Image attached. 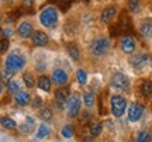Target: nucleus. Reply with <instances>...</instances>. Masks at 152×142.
I'll list each match as a JSON object with an SVG mask.
<instances>
[{
  "label": "nucleus",
  "mask_w": 152,
  "mask_h": 142,
  "mask_svg": "<svg viewBox=\"0 0 152 142\" xmlns=\"http://www.w3.org/2000/svg\"><path fill=\"white\" fill-rule=\"evenodd\" d=\"M110 48H111V41L107 37H99L90 44V52L97 58L104 56L110 51Z\"/></svg>",
  "instance_id": "obj_1"
},
{
  "label": "nucleus",
  "mask_w": 152,
  "mask_h": 142,
  "mask_svg": "<svg viewBox=\"0 0 152 142\" xmlns=\"http://www.w3.org/2000/svg\"><path fill=\"white\" fill-rule=\"evenodd\" d=\"M110 110L115 118H121L127 110V100L121 94H113L110 98Z\"/></svg>",
  "instance_id": "obj_2"
},
{
  "label": "nucleus",
  "mask_w": 152,
  "mask_h": 142,
  "mask_svg": "<svg viewBox=\"0 0 152 142\" xmlns=\"http://www.w3.org/2000/svg\"><path fill=\"white\" fill-rule=\"evenodd\" d=\"M58 20H59V14H58V10L55 7H47L39 13V23L47 28L55 27Z\"/></svg>",
  "instance_id": "obj_3"
},
{
  "label": "nucleus",
  "mask_w": 152,
  "mask_h": 142,
  "mask_svg": "<svg viewBox=\"0 0 152 142\" xmlns=\"http://www.w3.org/2000/svg\"><path fill=\"white\" fill-rule=\"evenodd\" d=\"M152 63V56L147 52H141V54H134L131 55L130 58V65L137 69V71H142Z\"/></svg>",
  "instance_id": "obj_4"
},
{
  "label": "nucleus",
  "mask_w": 152,
  "mask_h": 142,
  "mask_svg": "<svg viewBox=\"0 0 152 142\" xmlns=\"http://www.w3.org/2000/svg\"><path fill=\"white\" fill-rule=\"evenodd\" d=\"M24 65H26V59L18 54H10L6 58V62H4V68L9 72H11V73H16V72L21 71L24 68Z\"/></svg>",
  "instance_id": "obj_5"
},
{
  "label": "nucleus",
  "mask_w": 152,
  "mask_h": 142,
  "mask_svg": "<svg viewBox=\"0 0 152 142\" xmlns=\"http://www.w3.org/2000/svg\"><path fill=\"white\" fill-rule=\"evenodd\" d=\"M66 106H68V117L69 118H76L77 115L80 114L82 111V98L79 93L72 94L71 97L68 98L66 101Z\"/></svg>",
  "instance_id": "obj_6"
},
{
  "label": "nucleus",
  "mask_w": 152,
  "mask_h": 142,
  "mask_svg": "<svg viewBox=\"0 0 152 142\" xmlns=\"http://www.w3.org/2000/svg\"><path fill=\"white\" fill-rule=\"evenodd\" d=\"M110 83L117 90H128V87H130V79L123 72H115L110 79Z\"/></svg>",
  "instance_id": "obj_7"
},
{
  "label": "nucleus",
  "mask_w": 152,
  "mask_h": 142,
  "mask_svg": "<svg viewBox=\"0 0 152 142\" xmlns=\"http://www.w3.org/2000/svg\"><path fill=\"white\" fill-rule=\"evenodd\" d=\"M144 110H145V106L140 101H134L128 106V121L130 122H137V121L141 120L142 114H144Z\"/></svg>",
  "instance_id": "obj_8"
},
{
  "label": "nucleus",
  "mask_w": 152,
  "mask_h": 142,
  "mask_svg": "<svg viewBox=\"0 0 152 142\" xmlns=\"http://www.w3.org/2000/svg\"><path fill=\"white\" fill-rule=\"evenodd\" d=\"M51 82L54 83L55 86H65L69 82V75L65 69L62 68H56L52 71V75H51Z\"/></svg>",
  "instance_id": "obj_9"
},
{
  "label": "nucleus",
  "mask_w": 152,
  "mask_h": 142,
  "mask_svg": "<svg viewBox=\"0 0 152 142\" xmlns=\"http://www.w3.org/2000/svg\"><path fill=\"white\" fill-rule=\"evenodd\" d=\"M117 14H118V7H117V6H114V4L107 6V7L103 9V11H102L100 20H102L103 24H110V23L117 17Z\"/></svg>",
  "instance_id": "obj_10"
},
{
  "label": "nucleus",
  "mask_w": 152,
  "mask_h": 142,
  "mask_svg": "<svg viewBox=\"0 0 152 142\" xmlns=\"http://www.w3.org/2000/svg\"><path fill=\"white\" fill-rule=\"evenodd\" d=\"M120 45H121V51H123L125 55H132L137 49V41L132 38V37H130V35L123 37Z\"/></svg>",
  "instance_id": "obj_11"
},
{
  "label": "nucleus",
  "mask_w": 152,
  "mask_h": 142,
  "mask_svg": "<svg viewBox=\"0 0 152 142\" xmlns=\"http://www.w3.org/2000/svg\"><path fill=\"white\" fill-rule=\"evenodd\" d=\"M17 33H18V35L21 38H30V37H33V34H34L33 24L30 21H23L18 25V28H17Z\"/></svg>",
  "instance_id": "obj_12"
},
{
  "label": "nucleus",
  "mask_w": 152,
  "mask_h": 142,
  "mask_svg": "<svg viewBox=\"0 0 152 142\" xmlns=\"http://www.w3.org/2000/svg\"><path fill=\"white\" fill-rule=\"evenodd\" d=\"M140 34H141L142 38L145 39H151L152 38V20L147 18V20H144V21L140 24Z\"/></svg>",
  "instance_id": "obj_13"
},
{
  "label": "nucleus",
  "mask_w": 152,
  "mask_h": 142,
  "mask_svg": "<svg viewBox=\"0 0 152 142\" xmlns=\"http://www.w3.org/2000/svg\"><path fill=\"white\" fill-rule=\"evenodd\" d=\"M71 97V89L66 87V86H61L56 89L55 92V101H59V103L66 104L68 98Z\"/></svg>",
  "instance_id": "obj_14"
},
{
  "label": "nucleus",
  "mask_w": 152,
  "mask_h": 142,
  "mask_svg": "<svg viewBox=\"0 0 152 142\" xmlns=\"http://www.w3.org/2000/svg\"><path fill=\"white\" fill-rule=\"evenodd\" d=\"M33 42L37 47H47L49 42V37L44 31H35L33 34Z\"/></svg>",
  "instance_id": "obj_15"
},
{
  "label": "nucleus",
  "mask_w": 152,
  "mask_h": 142,
  "mask_svg": "<svg viewBox=\"0 0 152 142\" xmlns=\"http://www.w3.org/2000/svg\"><path fill=\"white\" fill-rule=\"evenodd\" d=\"M14 101H16L18 106H27L31 101V96L27 92H21L18 90L17 93H14Z\"/></svg>",
  "instance_id": "obj_16"
},
{
  "label": "nucleus",
  "mask_w": 152,
  "mask_h": 142,
  "mask_svg": "<svg viewBox=\"0 0 152 142\" xmlns=\"http://www.w3.org/2000/svg\"><path fill=\"white\" fill-rule=\"evenodd\" d=\"M34 128H35V121H34L33 117H27V118H26V122L18 127V130H20L23 134H31V132L34 131Z\"/></svg>",
  "instance_id": "obj_17"
},
{
  "label": "nucleus",
  "mask_w": 152,
  "mask_h": 142,
  "mask_svg": "<svg viewBox=\"0 0 152 142\" xmlns=\"http://www.w3.org/2000/svg\"><path fill=\"white\" fill-rule=\"evenodd\" d=\"M140 93L147 98L152 97V82L151 80H144L140 86Z\"/></svg>",
  "instance_id": "obj_18"
},
{
  "label": "nucleus",
  "mask_w": 152,
  "mask_h": 142,
  "mask_svg": "<svg viewBox=\"0 0 152 142\" xmlns=\"http://www.w3.org/2000/svg\"><path fill=\"white\" fill-rule=\"evenodd\" d=\"M82 101H83V104L86 106L87 109H92V107H94V104H96V96H94L93 92H86V93L82 96Z\"/></svg>",
  "instance_id": "obj_19"
},
{
  "label": "nucleus",
  "mask_w": 152,
  "mask_h": 142,
  "mask_svg": "<svg viewBox=\"0 0 152 142\" xmlns=\"http://www.w3.org/2000/svg\"><path fill=\"white\" fill-rule=\"evenodd\" d=\"M38 89H41L42 92H49L51 90V86H52V82H51V79L48 76H39L38 79Z\"/></svg>",
  "instance_id": "obj_20"
},
{
  "label": "nucleus",
  "mask_w": 152,
  "mask_h": 142,
  "mask_svg": "<svg viewBox=\"0 0 152 142\" xmlns=\"http://www.w3.org/2000/svg\"><path fill=\"white\" fill-rule=\"evenodd\" d=\"M127 7H128V11L132 13V14H137L141 11V0H128L127 3Z\"/></svg>",
  "instance_id": "obj_21"
},
{
  "label": "nucleus",
  "mask_w": 152,
  "mask_h": 142,
  "mask_svg": "<svg viewBox=\"0 0 152 142\" xmlns=\"http://www.w3.org/2000/svg\"><path fill=\"white\" fill-rule=\"evenodd\" d=\"M89 130H90V134L93 135V138H97L100 137L102 134H103V124L102 122H93L92 125L89 127Z\"/></svg>",
  "instance_id": "obj_22"
},
{
  "label": "nucleus",
  "mask_w": 152,
  "mask_h": 142,
  "mask_svg": "<svg viewBox=\"0 0 152 142\" xmlns=\"http://www.w3.org/2000/svg\"><path fill=\"white\" fill-rule=\"evenodd\" d=\"M61 135L66 139H69L75 135V127L72 125V124H66V125L62 127V130H61Z\"/></svg>",
  "instance_id": "obj_23"
},
{
  "label": "nucleus",
  "mask_w": 152,
  "mask_h": 142,
  "mask_svg": "<svg viewBox=\"0 0 152 142\" xmlns=\"http://www.w3.org/2000/svg\"><path fill=\"white\" fill-rule=\"evenodd\" d=\"M38 115H39V118H41V120L49 121V120H52L54 113H52V110L49 109V107H41V109H39V113H38Z\"/></svg>",
  "instance_id": "obj_24"
},
{
  "label": "nucleus",
  "mask_w": 152,
  "mask_h": 142,
  "mask_svg": "<svg viewBox=\"0 0 152 142\" xmlns=\"http://www.w3.org/2000/svg\"><path fill=\"white\" fill-rule=\"evenodd\" d=\"M135 142H152V134L147 130H142V131L138 132Z\"/></svg>",
  "instance_id": "obj_25"
},
{
  "label": "nucleus",
  "mask_w": 152,
  "mask_h": 142,
  "mask_svg": "<svg viewBox=\"0 0 152 142\" xmlns=\"http://www.w3.org/2000/svg\"><path fill=\"white\" fill-rule=\"evenodd\" d=\"M0 124L4 128H7V130H14L17 127V122L13 118H10V117H1L0 118Z\"/></svg>",
  "instance_id": "obj_26"
},
{
  "label": "nucleus",
  "mask_w": 152,
  "mask_h": 142,
  "mask_svg": "<svg viewBox=\"0 0 152 142\" xmlns=\"http://www.w3.org/2000/svg\"><path fill=\"white\" fill-rule=\"evenodd\" d=\"M76 79H77L79 84H82V86L87 84V80H89L87 72H86V71H83V69H77V71H76Z\"/></svg>",
  "instance_id": "obj_27"
},
{
  "label": "nucleus",
  "mask_w": 152,
  "mask_h": 142,
  "mask_svg": "<svg viewBox=\"0 0 152 142\" xmlns=\"http://www.w3.org/2000/svg\"><path fill=\"white\" fill-rule=\"evenodd\" d=\"M23 82L26 84V87H28V89H31L35 86V79H34V76L30 72H26V73L23 75Z\"/></svg>",
  "instance_id": "obj_28"
},
{
  "label": "nucleus",
  "mask_w": 152,
  "mask_h": 142,
  "mask_svg": "<svg viewBox=\"0 0 152 142\" xmlns=\"http://www.w3.org/2000/svg\"><path fill=\"white\" fill-rule=\"evenodd\" d=\"M68 52H69V55H71L75 60H77L79 58H80V51H79V47H77L76 44H69L68 45Z\"/></svg>",
  "instance_id": "obj_29"
},
{
  "label": "nucleus",
  "mask_w": 152,
  "mask_h": 142,
  "mask_svg": "<svg viewBox=\"0 0 152 142\" xmlns=\"http://www.w3.org/2000/svg\"><path fill=\"white\" fill-rule=\"evenodd\" d=\"M49 135V127L47 124H41L38 127V131H37V138L38 139H44L45 137Z\"/></svg>",
  "instance_id": "obj_30"
},
{
  "label": "nucleus",
  "mask_w": 152,
  "mask_h": 142,
  "mask_svg": "<svg viewBox=\"0 0 152 142\" xmlns=\"http://www.w3.org/2000/svg\"><path fill=\"white\" fill-rule=\"evenodd\" d=\"M7 90H9V93H11V94L17 93V92L20 90V83L17 82V80H10V82L7 83Z\"/></svg>",
  "instance_id": "obj_31"
},
{
  "label": "nucleus",
  "mask_w": 152,
  "mask_h": 142,
  "mask_svg": "<svg viewBox=\"0 0 152 142\" xmlns=\"http://www.w3.org/2000/svg\"><path fill=\"white\" fill-rule=\"evenodd\" d=\"M9 47H10V41H9V38L0 39V54H6L7 49H9Z\"/></svg>",
  "instance_id": "obj_32"
},
{
  "label": "nucleus",
  "mask_w": 152,
  "mask_h": 142,
  "mask_svg": "<svg viewBox=\"0 0 152 142\" xmlns=\"http://www.w3.org/2000/svg\"><path fill=\"white\" fill-rule=\"evenodd\" d=\"M30 103H31V107H33L34 110L41 109V106H42V98L41 97H34L33 101H30Z\"/></svg>",
  "instance_id": "obj_33"
},
{
  "label": "nucleus",
  "mask_w": 152,
  "mask_h": 142,
  "mask_svg": "<svg viewBox=\"0 0 152 142\" xmlns=\"http://www.w3.org/2000/svg\"><path fill=\"white\" fill-rule=\"evenodd\" d=\"M13 75H14V73H11V72H9L6 69V71L3 72V75H1V83H9L11 80Z\"/></svg>",
  "instance_id": "obj_34"
},
{
  "label": "nucleus",
  "mask_w": 152,
  "mask_h": 142,
  "mask_svg": "<svg viewBox=\"0 0 152 142\" xmlns=\"http://www.w3.org/2000/svg\"><path fill=\"white\" fill-rule=\"evenodd\" d=\"M33 4H34V0H24V1H23V6H24L26 9H31Z\"/></svg>",
  "instance_id": "obj_35"
},
{
  "label": "nucleus",
  "mask_w": 152,
  "mask_h": 142,
  "mask_svg": "<svg viewBox=\"0 0 152 142\" xmlns=\"http://www.w3.org/2000/svg\"><path fill=\"white\" fill-rule=\"evenodd\" d=\"M11 34H13L11 28H6V30H3V35H6V37H10Z\"/></svg>",
  "instance_id": "obj_36"
},
{
  "label": "nucleus",
  "mask_w": 152,
  "mask_h": 142,
  "mask_svg": "<svg viewBox=\"0 0 152 142\" xmlns=\"http://www.w3.org/2000/svg\"><path fill=\"white\" fill-rule=\"evenodd\" d=\"M1 93H3V83L0 82V96H1Z\"/></svg>",
  "instance_id": "obj_37"
},
{
  "label": "nucleus",
  "mask_w": 152,
  "mask_h": 142,
  "mask_svg": "<svg viewBox=\"0 0 152 142\" xmlns=\"http://www.w3.org/2000/svg\"><path fill=\"white\" fill-rule=\"evenodd\" d=\"M1 35H3V28H0V38H1Z\"/></svg>",
  "instance_id": "obj_38"
},
{
  "label": "nucleus",
  "mask_w": 152,
  "mask_h": 142,
  "mask_svg": "<svg viewBox=\"0 0 152 142\" xmlns=\"http://www.w3.org/2000/svg\"><path fill=\"white\" fill-rule=\"evenodd\" d=\"M0 21H1V14H0Z\"/></svg>",
  "instance_id": "obj_39"
},
{
  "label": "nucleus",
  "mask_w": 152,
  "mask_h": 142,
  "mask_svg": "<svg viewBox=\"0 0 152 142\" xmlns=\"http://www.w3.org/2000/svg\"><path fill=\"white\" fill-rule=\"evenodd\" d=\"M151 9H152V1H151Z\"/></svg>",
  "instance_id": "obj_40"
},
{
  "label": "nucleus",
  "mask_w": 152,
  "mask_h": 142,
  "mask_svg": "<svg viewBox=\"0 0 152 142\" xmlns=\"http://www.w3.org/2000/svg\"><path fill=\"white\" fill-rule=\"evenodd\" d=\"M0 1H1V0H0Z\"/></svg>",
  "instance_id": "obj_41"
},
{
  "label": "nucleus",
  "mask_w": 152,
  "mask_h": 142,
  "mask_svg": "<svg viewBox=\"0 0 152 142\" xmlns=\"http://www.w3.org/2000/svg\"><path fill=\"white\" fill-rule=\"evenodd\" d=\"M151 107H152V106H151Z\"/></svg>",
  "instance_id": "obj_42"
}]
</instances>
